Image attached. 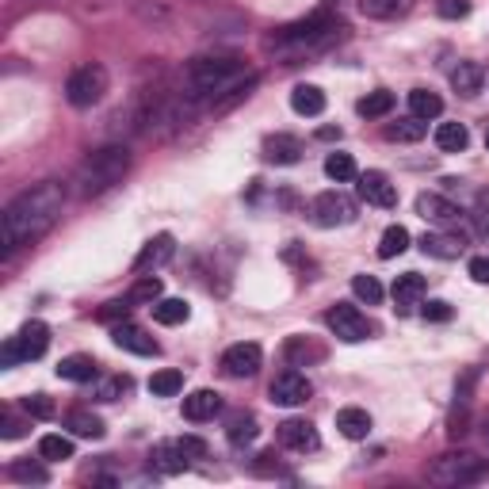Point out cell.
<instances>
[{"label": "cell", "mask_w": 489, "mask_h": 489, "mask_svg": "<svg viewBox=\"0 0 489 489\" xmlns=\"http://www.w3.org/2000/svg\"><path fill=\"white\" fill-rule=\"evenodd\" d=\"M62 203H66V188L50 180L15 195L5 207V214H0V245H5V252H15L43 238L57 222V214H62Z\"/></svg>", "instance_id": "6da1fadb"}, {"label": "cell", "mask_w": 489, "mask_h": 489, "mask_svg": "<svg viewBox=\"0 0 489 489\" xmlns=\"http://www.w3.org/2000/svg\"><path fill=\"white\" fill-rule=\"evenodd\" d=\"M130 172V149L127 146H104L85 158V165L76 168V191L92 199V195H104Z\"/></svg>", "instance_id": "7a4b0ae2"}, {"label": "cell", "mask_w": 489, "mask_h": 489, "mask_svg": "<svg viewBox=\"0 0 489 489\" xmlns=\"http://www.w3.org/2000/svg\"><path fill=\"white\" fill-rule=\"evenodd\" d=\"M245 62L241 57H195L188 66V88L191 96H219L241 81Z\"/></svg>", "instance_id": "3957f363"}, {"label": "cell", "mask_w": 489, "mask_h": 489, "mask_svg": "<svg viewBox=\"0 0 489 489\" xmlns=\"http://www.w3.org/2000/svg\"><path fill=\"white\" fill-rule=\"evenodd\" d=\"M337 24H332L329 15H310L302 19V24H290L276 35V46H287V50H295V54H310V50H321L329 46L332 38H337Z\"/></svg>", "instance_id": "277c9868"}, {"label": "cell", "mask_w": 489, "mask_h": 489, "mask_svg": "<svg viewBox=\"0 0 489 489\" xmlns=\"http://www.w3.org/2000/svg\"><path fill=\"white\" fill-rule=\"evenodd\" d=\"M489 471V463L474 452H447L428 466V482L433 485H471Z\"/></svg>", "instance_id": "5b68a950"}, {"label": "cell", "mask_w": 489, "mask_h": 489, "mask_svg": "<svg viewBox=\"0 0 489 489\" xmlns=\"http://www.w3.org/2000/svg\"><path fill=\"white\" fill-rule=\"evenodd\" d=\"M104 92H107V69L96 66V62L73 69V76L66 81V100L73 107H96L104 100Z\"/></svg>", "instance_id": "8992f818"}, {"label": "cell", "mask_w": 489, "mask_h": 489, "mask_svg": "<svg viewBox=\"0 0 489 489\" xmlns=\"http://www.w3.org/2000/svg\"><path fill=\"white\" fill-rule=\"evenodd\" d=\"M325 325L332 329V337L344 341V344H360V341L371 337V321L351 302H337V306H332L329 314H325Z\"/></svg>", "instance_id": "52a82bcc"}, {"label": "cell", "mask_w": 489, "mask_h": 489, "mask_svg": "<svg viewBox=\"0 0 489 489\" xmlns=\"http://www.w3.org/2000/svg\"><path fill=\"white\" fill-rule=\"evenodd\" d=\"M310 214H314V222L321 229H337V226L356 222V203H351L344 191H321L314 207H310Z\"/></svg>", "instance_id": "ba28073f"}, {"label": "cell", "mask_w": 489, "mask_h": 489, "mask_svg": "<svg viewBox=\"0 0 489 489\" xmlns=\"http://www.w3.org/2000/svg\"><path fill=\"white\" fill-rule=\"evenodd\" d=\"M260 363H264V351H260V344H229L226 351H222V371L229 379H252L260 371Z\"/></svg>", "instance_id": "9c48e42d"}, {"label": "cell", "mask_w": 489, "mask_h": 489, "mask_svg": "<svg viewBox=\"0 0 489 489\" xmlns=\"http://www.w3.org/2000/svg\"><path fill=\"white\" fill-rule=\"evenodd\" d=\"M280 443L287 447V452L306 455V452H318V447H321V436H318V428L310 424V421H302V417H287V421L280 424Z\"/></svg>", "instance_id": "30bf717a"}, {"label": "cell", "mask_w": 489, "mask_h": 489, "mask_svg": "<svg viewBox=\"0 0 489 489\" xmlns=\"http://www.w3.org/2000/svg\"><path fill=\"white\" fill-rule=\"evenodd\" d=\"M310 394H314V386H310V379L299 375V371H283V375L271 382V402H276V405H287V409L306 405Z\"/></svg>", "instance_id": "8fae6325"}, {"label": "cell", "mask_w": 489, "mask_h": 489, "mask_svg": "<svg viewBox=\"0 0 489 489\" xmlns=\"http://www.w3.org/2000/svg\"><path fill=\"white\" fill-rule=\"evenodd\" d=\"M356 180H360V195H363L371 207H382V210L398 207V188L390 184V176H386V172L371 168V172H360Z\"/></svg>", "instance_id": "7c38bea8"}, {"label": "cell", "mask_w": 489, "mask_h": 489, "mask_svg": "<svg viewBox=\"0 0 489 489\" xmlns=\"http://www.w3.org/2000/svg\"><path fill=\"white\" fill-rule=\"evenodd\" d=\"M111 341H115V348H123V351H134V356H158V341L149 337V332L142 329V325H130L127 318L115 325V332H111Z\"/></svg>", "instance_id": "4fadbf2b"}, {"label": "cell", "mask_w": 489, "mask_h": 489, "mask_svg": "<svg viewBox=\"0 0 489 489\" xmlns=\"http://www.w3.org/2000/svg\"><path fill=\"white\" fill-rule=\"evenodd\" d=\"M417 214L424 222H436V226L459 222V207L452 199H443V195H436V191H421L417 195Z\"/></svg>", "instance_id": "5bb4252c"}, {"label": "cell", "mask_w": 489, "mask_h": 489, "mask_svg": "<svg viewBox=\"0 0 489 489\" xmlns=\"http://www.w3.org/2000/svg\"><path fill=\"white\" fill-rule=\"evenodd\" d=\"M15 344H19V356H24V363L38 360V356H43V351L50 348V329H46V321H27L24 329L15 332Z\"/></svg>", "instance_id": "9a60e30c"}, {"label": "cell", "mask_w": 489, "mask_h": 489, "mask_svg": "<svg viewBox=\"0 0 489 489\" xmlns=\"http://www.w3.org/2000/svg\"><path fill=\"white\" fill-rule=\"evenodd\" d=\"M172 252H176V241H172V233H158V238H149L146 249L138 252V260H134V271H149V268H161L172 260Z\"/></svg>", "instance_id": "2e32d148"}, {"label": "cell", "mask_w": 489, "mask_h": 489, "mask_svg": "<svg viewBox=\"0 0 489 489\" xmlns=\"http://www.w3.org/2000/svg\"><path fill=\"white\" fill-rule=\"evenodd\" d=\"M264 158L271 165H299L302 161V142L295 138V134H271V138L264 142Z\"/></svg>", "instance_id": "e0dca14e"}, {"label": "cell", "mask_w": 489, "mask_h": 489, "mask_svg": "<svg viewBox=\"0 0 489 489\" xmlns=\"http://www.w3.org/2000/svg\"><path fill=\"white\" fill-rule=\"evenodd\" d=\"M149 466H153L158 474H180V471H188V455H184L180 440L153 447V452H149Z\"/></svg>", "instance_id": "ac0fdd59"}, {"label": "cell", "mask_w": 489, "mask_h": 489, "mask_svg": "<svg viewBox=\"0 0 489 489\" xmlns=\"http://www.w3.org/2000/svg\"><path fill=\"white\" fill-rule=\"evenodd\" d=\"M337 428H341V436H344V440H367V436H371V428H375V421H371L367 409H360V405H344L341 413H337Z\"/></svg>", "instance_id": "d6986e66"}, {"label": "cell", "mask_w": 489, "mask_h": 489, "mask_svg": "<svg viewBox=\"0 0 489 489\" xmlns=\"http://www.w3.org/2000/svg\"><path fill=\"white\" fill-rule=\"evenodd\" d=\"M214 413H222V398L214 390H191L184 398V417L188 421H214Z\"/></svg>", "instance_id": "ffe728a7"}, {"label": "cell", "mask_w": 489, "mask_h": 489, "mask_svg": "<svg viewBox=\"0 0 489 489\" xmlns=\"http://www.w3.org/2000/svg\"><path fill=\"white\" fill-rule=\"evenodd\" d=\"M421 249L428 252V257H436V260H455V257H463L466 241L459 238V233H424Z\"/></svg>", "instance_id": "44dd1931"}, {"label": "cell", "mask_w": 489, "mask_h": 489, "mask_svg": "<svg viewBox=\"0 0 489 489\" xmlns=\"http://www.w3.org/2000/svg\"><path fill=\"white\" fill-rule=\"evenodd\" d=\"M421 299H424V276L405 271V276L394 280V306L398 310H413V306H421Z\"/></svg>", "instance_id": "7402d4cb"}, {"label": "cell", "mask_w": 489, "mask_h": 489, "mask_svg": "<svg viewBox=\"0 0 489 489\" xmlns=\"http://www.w3.org/2000/svg\"><path fill=\"white\" fill-rule=\"evenodd\" d=\"M360 12L367 19H382V24H390V19H402L413 12V0H360Z\"/></svg>", "instance_id": "603a6c76"}, {"label": "cell", "mask_w": 489, "mask_h": 489, "mask_svg": "<svg viewBox=\"0 0 489 489\" xmlns=\"http://www.w3.org/2000/svg\"><path fill=\"white\" fill-rule=\"evenodd\" d=\"M290 107H295L299 115H306V119H314V115L325 111V92L318 85H295V92H290Z\"/></svg>", "instance_id": "cb8c5ba5"}, {"label": "cell", "mask_w": 489, "mask_h": 489, "mask_svg": "<svg viewBox=\"0 0 489 489\" xmlns=\"http://www.w3.org/2000/svg\"><path fill=\"white\" fill-rule=\"evenodd\" d=\"M66 428L81 440H100L104 436V421L96 413H88V409H73V413L66 417Z\"/></svg>", "instance_id": "d4e9b609"}, {"label": "cell", "mask_w": 489, "mask_h": 489, "mask_svg": "<svg viewBox=\"0 0 489 489\" xmlns=\"http://www.w3.org/2000/svg\"><path fill=\"white\" fill-rule=\"evenodd\" d=\"M57 379L66 382H92L96 379V360L92 356H66L57 363Z\"/></svg>", "instance_id": "484cf974"}, {"label": "cell", "mask_w": 489, "mask_h": 489, "mask_svg": "<svg viewBox=\"0 0 489 489\" xmlns=\"http://www.w3.org/2000/svg\"><path fill=\"white\" fill-rule=\"evenodd\" d=\"M257 436H260V428H257V417H252V413H233V417H229L226 440H229L233 447H245V443H252Z\"/></svg>", "instance_id": "4316f807"}, {"label": "cell", "mask_w": 489, "mask_h": 489, "mask_svg": "<svg viewBox=\"0 0 489 489\" xmlns=\"http://www.w3.org/2000/svg\"><path fill=\"white\" fill-rule=\"evenodd\" d=\"M409 111H413L417 115V119H440V115H443V100H440V96L436 92H428V88H413V92H409Z\"/></svg>", "instance_id": "83f0119b"}, {"label": "cell", "mask_w": 489, "mask_h": 489, "mask_svg": "<svg viewBox=\"0 0 489 489\" xmlns=\"http://www.w3.org/2000/svg\"><path fill=\"white\" fill-rule=\"evenodd\" d=\"M153 318L161 325H184L191 318V306L184 299H158L153 302Z\"/></svg>", "instance_id": "f1b7e54d"}, {"label": "cell", "mask_w": 489, "mask_h": 489, "mask_svg": "<svg viewBox=\"0 0 489 489\" xmlns=\"http://www.w3.org/2000/svg\"><path fill=\"white\" fill-rule=\"evenodd\" d=\"M466 142H471V134H466L463 123H440V127H436V146H440L443 153H463Z\"/></svg>", "instance_id": "f546056e"}, {"label": "cell", "mask_w": 489, "mask_h": 489, "mask_svg": "<svg viewBox=\"0 0 489 489\" xmlns=\"http://www.w3.org/2000/svg\"><path fill=\"white\" fill-rule=\"evenodd\" d=\"M38 455H43L46 463H66V459H73V440L62 436V433H50V436L38 440Z\"/></svg>", "instance_id": "4dcf8cb0"}, {"label": "cell", "mask_w": 489, "mask_h": 489, "mask_svg": "<svg viewBox=\"0 0 489 489\" xmlns=\"http://www.w3.org/2000/svg\"><path fill=\"white\" fill-rule=\"evenodd\" d=\"M482 66L478 62H459L455 66V73H452V85H455V92H463V96H474L478 88H482Z\"/></svg>", "instance_id": "1f68e13d"}, {"label": "cell", "mask_w": 489, "mask_h": 489, "mask_svg": "<svg viewBox=\"0 0 489 489\" xmlns=\"http://www.w3.org/2000/svg\"><path fill=\"white\" fill-rule=\"evenodd\" d=\"M390 107H394V92H386V88L367 92L363 100L356 104V111L363 115V119H382V115H390Z\"/></svg>", "instance_id": "d6a6232c"}, {"label": "cell", "mask_w": 489, "mask_h": 489, "mask_svg": "<svg viewBox=\"0 0 489 489\" xmlns=\"http://www.w3.org/2000/svg\"><path fill=\"white\" fill-rule=\"evenodd\" d=\"M180 390H184V375H180V371H172V367L158 371V375L149 379V394L153 398H176Z\"/></svg>", "instance_id": "836d02e7"}, {"label": "cell", "mask_w": 489, "mask_h": 489, "mask_svg": "<svg viewBox=\"0 0 489 489\" xmlns=\"http://www.w3.org/2000/svg\"><path fill=\"white\" fill-rule=\"evenodd\" d=\"M424 119H417V115H409V119H398L386 127V138L390 142H421L424 138Z\"/></svg>", "instance_id": "e575fe53"}, {"label": "cell", "mask_w": 489, "mask_h": 489, "mask_svg": "<svg viewBox=\"0 0 489 489\" xmlns=\"http://www.w3.org/2000/svg\"><path fill=\"white\" fill-rule=\"evenodd\" d=\"M405 249H409V229L405 226H386L382 241H379V257L382 260H394V257H402Z\"/></svg>", "instance_id": "d590c367"}, {"label": "cell", "mask_w": 489, "mask_h": 489, "mask_svg": "<svg viewBox=\"0 0 489 489\" xmlns=\"http://www.w3.org/2000/svg\"><path fill=\"white\" fill-rule=\"evenodd\" d=\"M325 176L329 180H337V184H344V180H356V161H351V153H329L325 158Z\"/></svg>", "instance_id": "8d00e7d4"}, {"label": "cell", "mask_w": 489, "mask_h": 489, "mask_svg": "<svg viewBox=\"0 0 489 489\" xmlns=\"http://www.w3.org/2000/svg\"><path fill=\"white\" fill-rule=\"evenodd\" d=\"M325 356V348L321 344H310L306 337H290L287 341V360L290 363H306V360H321Z\"/></svg>", "instance_id": "74e56055"}, {"label": "cell", "mask_w": 489, "mask_h": 489, "mask_svg": "<svg viewBox=\"0 0 489 489\" xmlns=\"http://www.w3.org/2000/svg\"><path fill=\"white\" fill-rule=\"evenodd\" d=\"M127 390H130V379H127V375L100 379V382H96V402H119Z\"/></svg>", "instance_id": "f35d334b"}, {"label": "cell", "mask_w": 489, "mask_h": 489, "mask_svg": "<svg viewBox=\"0 0 489 489\" xmlns=\"http://www.w3.org/2000/svg\"><path fill=\"white\" fill-rule=\"evenodd\" d=\"M351 290H356V299H363L367 306L382 302V283L375 276H356V280H351Z\"/></svg>", "instance_id": "ab89813d"}, {"label": "cell", "mask_w": 489, "mask_h": 489, "mask_svg": "<svg viewBox=\"0 0 489 489\" xmlns=\"http://www.w3.org/2000/svg\"><path fill=\"white\" fill-rule=\"evenodd\" d=\"M158 299H161V280L158 276H142L130 290V302H149L153 306Z\"/></svg>", "instance_id": "60d3db41"}, {"label": "cell", "mask_w": 489, "mask_h": 489, "mask_svg": "<svg viewBox=\"0 0 489 489\" xmlns=\"http://www.w3.org/2000/svg\"><path fill=\"white\" fill-rule=\"evenodd\" d=\"M12 478H15V482H35V485L50 482L46 466H38V463H12Z\"/></svg>", "instance_id": "b9f144b4"}, {"label": "cell", "mask_w": 489, "mask_h": 489, "mask_svg": "<svg viewBox=\"0 0 489 489\" xmlns=\"http://www.w3.org/2000/svg\"><path fill=\"white\" fill-rule=\"evenodd\" d=\"M130 295L127 299H115V302H107V306H100V314H96V318H100V321H119V318H127L130 314Z\"/></svg>", "instance_id": "7bdbcfd3"}, {"label": "cell", "mask_w": 489, "mask_h": 489, "mask_svg": "<svg viewBox=\"0 0 489 489\" xmlns=\"http://www.w3.org/2000/svg\"><path fill=\"white\" fill-rule=\"evenodd\" d=\"M436 12L443 19H466V15H471V0H440Z\"/></svg>", "instance_id": "ee69618b"}, {"label": "cell", "mask_w": 489, "mask_h": 489, "mask_svg": "<svg viewBox=\"0 0 489 489\" xmlns=\"http://www.w3.org/2000/svg\"><path fill=\"white\" fill-rule=\"evenodd\" d=\"M24 409H27V417H54V402L46 394H31L24 398Z\"/></svg>", "instance_id": "f6af8a7d"}, {"label": "cell", "mask_w": 489, "mask_h": 489, "mask_svg": "<svg viewBox=\"0 0 489 489\" xmlns=\"http://www.w3.org/2000/svg\"><path fill=\"white\" fill-rule=\"evenodd\" d=\"M474 222H478V233H482V238H489V188H485V191H478Z\"/></svg>", "instance_id": "bcb514c9"}, {"label": "cell", "mask_w": 489, "mask_h": 489, "mask_svg": "<svg viewBox=\"0 0 489 489\" xmlns=\"http://www.w3.org/2000/svg\"><path fill=\"white\" fill-rule=\"evenodd\" d=\"M424 318L428 321H447V318H452V302H443V299L424 302Z\"/></svg>", "instance_id": "7dc6e473"}, {"label": "cell", "mask_w": 489, "mask_h": 489, "mask_svg": "<svg viewBox=\"0 0 489 489\" xmlns=\"http://www.w3.org/2000/svg\"><path fill=\"white\" fill-rule=\"evenodd\" d=\"M24 421H15L12 413H5V417H0V436H5V440H15V436H24Z\"/></svg>", "instance_id": "c3c4849f"}, {"label": "cell", "mask_w": 489, "mask_h": 489, "mask_svg": "<svg viewBox=\"0 0 489 489\" xmlns=\"http://www.w3.org/2000/svg\"><path fill=\"white\" fill-rule=\"evenodd\" d=\"M0 363H5V367L24 363V356H19V344H15V337H8V341H5V348H0Z\"/></svg>", "instance_id": "681fc988"}, {"label": "cell", "mask_w": 489, "mask_h": 489, "mask_svg": "<svg viewBox=\"0 0 489 489\" xmlns=\"http://www.w3.org/2000/svg\"><path fill=\"white\" fill-rule=\"evenodd\" d=\"M466 268H471L474 283H489V257H471V264H466Z\"/></svg>", "instance_id": "f907efd6"}, {"label": "cell", "mask_w": 489, "mask_h": 489, "mask_svg": "<svg viewBox=\"0 0 489 489\" xmlns=\"http://www.w3.org/2000/svg\"><path fill=\"white\" fill-rule=\"evenodd\" d=\"M180 447H184V455H188V459H203V455H207V443H203V440H195V436H184Z\"/></svg>", "instance_id": "816d5d0a"}, {"label": "cell", "mask_w": 489, "mask_h": 489, "mask_svg": "<svg viewBox=\"0 0 489 489\" xmlns=\"http://www.w3.org/2000/svg\"><path fill=\"white\" fill-rule=\"evenodd\" d=\"M318 138H321V142H337V138H341V130H337V127H321V130H318Z\"/></svg>", "instance_id": "f5cc1de1"}, {"label": "cell", "mask_w": 489, "mask_h": 489, "mask_svg": "<svg viewBox=\"0 0 489 489\" xmlns=\"http://www.w3.org/2000/svg\"><path fill=\"white\" fill-rule=\"evenodd\" d=\"M485 146H489V127H485Z\"/></svg>", "instance_id": "db71d44e"}, {"label": "cell", "mask_w": 489, "mask_h": 489, "mask_svg": "<svg viewBox=\"0 0 489 489\" xmlns=\"http://www.w3.org/2000/svg\"><path fill=\"white\" fill-rule=\"evenodd\" d=\"M485 443H489V428H485Z\"/></svg>", "instance_id": "11a10c76"}]
</instances>
